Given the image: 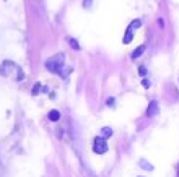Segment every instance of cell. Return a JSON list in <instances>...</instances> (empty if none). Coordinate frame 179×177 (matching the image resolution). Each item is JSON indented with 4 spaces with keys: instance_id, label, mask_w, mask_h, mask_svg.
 <instances>
[{
    "instance_id": "6da1fadb",
    "label": "cell",
    "mask_w": 179,
    "mask_h": 177,
    "mask_svg": "<svg viewBox=\"0 0 179 177\" xmlns=\"http://www.w3.org/2000/svg\"><path fill=\"white\" fill-rule=\"evenodd\" d=\"M11 73H15V80H18V81H21V80L25 78L21 68L16 64H13V62H10V60L2 62V65H0V75L2 77H10Z\"/></svg>"
},
{
    "instance_id": "7a4b0ae2",
    "label": "cell",
    "mask_w": 179,
    "mask_h": 177,
    "mask_svg": "<svg viewBox=\"0 0 179 177\" xmlns=\"http://www.w3.org/2000/svg\"><path fill=\"white\" fill-rule=\"evenodd\" d=\"M63 60H65V57L63 54H55L52 55L51 59L46 60V68L51 72V73H57V75L62 77V68H63Z\"/></svg>"
},
{
    "instance_id": "3957f363",
    "label": "cell",
    "mask_w": 179,
    "mask_h": 177,
    "mask_svg": "<svg viewBox=\"0 0 179 177\" xmlns=\"http://www.w3.org/2000/svg\"><path fill=\"white\" fill-rule=\"evenodd\" d=\"M93 151L96 155H104L108 151V141L106 138H103V136H96L93 140Z\"/></svg>"
},
{
    "instance_id": "277c9868",
    "label": "cell",
    "mask_w": 179,
    "mask_h": 177,
    "mask_svg": "<svg viewBox=\"0 0 179 177\" xmlns=\"http://www.w3.org/2000/svg\"><path fill=\"white\" fill-rule=\"evenodd\" d=\"M140 20H135V21H132L130 25H129V28H127V31H125V36H124V44H129L132 39V36H134V31L135 30H138V28H140Z\"/></svg>"
},
{
    "instance_id": "5b68a950",
    "label": "cell",
    "mask_w": 179,
    "mask_h": 177,
    "mask_svg": "<svg viewBox=\"0 0 179 177\" xmlns=\"http://www.w3.org/2000/svg\"><path fill=\"white\" fill-rule=\"evenodd\" d=\"M158 112H160L158 102H157V101H152V102L148 104V109H147V117H155Z\"/></svg>"
},
{
    "instance_id": "8992f818",
    "label": "cell",
    "mask_w": 179,
    "mask_h": 177,
    "mask_svg": "<svg viewBox=\"0 0 179 177\" xmlns=\"http://www.w3.org/2000/svg\"><path fill=\"white\" fill-rule=\"evenodd\" d=\"M143 50H145V45H138V47L132 52V60H137L138 57H140L143 54Z\"/></svg>"
},
{
    "instance_id": "52a82bcc",
    "label": "cell",
    "mask_w": 179,
    "mask_h": 177,
    "mask_svg": "<svg viewBox=\"0 0 179 177\" xmlns=\"http://www.w3.org/2000/svg\"><path fill=\"white\" fill-rule=\"evenodd\" d=\"M47 117H49V120H51V122H57V120L60 119V112L54 109V111H51V112L47 114Z\"/></svg>"
},
{
    "instance_id": "ba28073f",
    "label": "cell",
    "mask_w": 179,
    "mask_h": 177,
    "mask_svg": "<svg viewBox=\"0 0 179 177\" xmlns=\"http://www.w3.org/2000/svg\"><path fill=\"white\" fill-rule=\"evenodd\" d=\"M111 135H112V128H109V127H103L101 128V136H103V138H109Z\"/></svg>"
},
{
    "instance_id": "9c48e42d",
    "label": "cell",
    "mask_w": 179,
    "mask_h": 177,
    "mask_svg": "<svg viewBox=\"0 0 179 177\" xmlns=\"http://www.w3.org/2000/svg\"><path fill=\"white\" fill-rule=\"evenodd\" d=\"M68 44L72 45V49H75V50H80V44H78L77 41H75L73 37H68Z\"/></svg>"
},
{
    "instance_id": "30bf717a",
    "label": "cell",
    "mask_w": 179,
    "mask_h": 177,
    "mask_svg": "<svg viewBox=\"0 0 179 177\" xmlns=\"http://www.w3.org/2000/svg\"><path fill=\"white\" fill-rule=\"evenodd\" d=\"M140 166H142V167H145L147 171H153V166H152L150 163H147L145 159H140Z\"/></svg>"
},
{
    "instance_id": "8fae6325",
    "label": "cell",
    "mask_w": 179,
    "mask_h": 177,
    "mask_svg": "<svg viewBox=\"0 0 179 177\" xmlns=\"http://www.w3.org/2000/svg\"><path fill=\"white\" fill-rule=\"evenodd\" d=\"M39 89H41V83H34V86H33V96L39 94Z\"/></svg>"
},
{
    "instance_id": "7c38bea8",
    "label": "cell",
    "mask_w": 179,
    "mask_h": 177,
    "mask_svg": "<svg viewBox=\"0 0 179 177\" xmlns=\"http://www.w3.org/2000/svg\"><path fill=\"white\" fill-rule=\"evenodd\" d=\"M142 85L145 88H150V80H142Z\"/></svg>"
},
{
    "instance_id": "4fadbf2b",
    "label": "cell",
    "mask_w": 179,
    "mask_h": 177,
    "mask_svg": "<svg viewBox=\"0 0 179 177\" xmlns=\"http://www.w3.org/2000/svg\"><path fill=\"white\" fill-rule=\"evenodd\" d=\"M106 104H108L109 107H112V106H114V99H112V98H109V99L106 101Z\"/></svg>"
},
{
    "instance_id": "5bb4252c",
    "label": "cell",
    "mask_w": 179,
    "mask_h": 177,
    "mask_svg": "<svg viewBox=\"0 0 179 177\" xmlns=\"http://www.w3.org/2000/svg\"><path fill=\"white\" fill-rule=\"evenodd\" d=\"M145 72H147V70H145V67H140V68H138V73H140L142 77L145 75Z\"/></svg>"
},
{
    "instance_id": "9a60e30c",
    "label": "cell",
    "mask_w": 179,
    "mask_h": 177,
    "mask_svg": "<svg viewBox=\"0 0 179 177\" xmlns=\"http://www.w3.org/2000/svg\"><path fill=\"white\" fill-rule=\"evenodd\" d=\"M90 5H91V0H85V2H83V7H85V8H88Z\"/></svg>"
},
{
    "instance_id": "2e32d148",
    "label": "cell",
    "mask_w": 179,
    "mask_h": 177,
    "mask_svg": "<svg viewBox=\"0 0 179 177\" xmlns=\"http://www.w3.org/2000/svg\"><path fill=\"white\" fill-rule=\"evenodd\" d=\"M177 177H179V172H177Z\"/></svg>"
}]
</instances>
